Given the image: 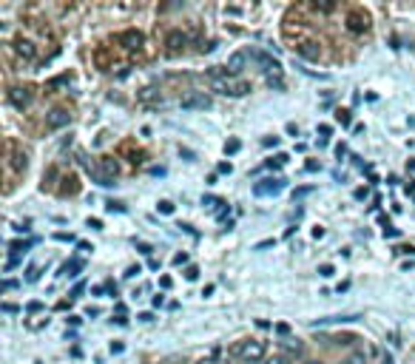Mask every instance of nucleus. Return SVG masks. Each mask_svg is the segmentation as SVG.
<instances>
[{
	"mask_svg": "<svg viewBox=\"0 0 415 364\" xmlns=\"http://www.w3.org/2000/svg\"><path fill=\"white\" fill-rule=\"evenodd\" d=\"M211 86H214V91L225 94V97H242V94H251V83L242 80V77H233V74H225V77H216V80H211Z\"/></svg>",
	"mask_w": 415,
	"mask_h": 364,
	"instance_id": "nucleus-1",
	"label": "nucleus"
},
{
	"mask_svg": "<svg viewBox=\"0 0 415 364\" xmlns=\"http://www.w3.org/2000/svg\"><path fill=\"white\" fill-rule=\"evenodd\" d=\"M231 353H233L236 358H242V361L253 364V361H259V358L265 356V341H256V339H251V341H239V344L233 347Z\"/></svg>",
	"mask_w": 415,
	"mask_h": 364,
	"instance_id": "nucleus-2",
	"label": "nucleus"
},
{
	"mask_svg": "<svg viewBox=\"0 0 415 364\" xmlns=\"http://www.w3.org/2000/svg\"><path fill=\"white\" fill-rule=\"evenodd\" d=\"M285 188H287V179L268 177V179H262V182L253 185V194H256V197H276V194H281Z\"/></svg>",
	"mask_w": 415,
	"mask_h": 364,
	"instance_id": "nucleus-3",
	"label": "nucleus"
},
{
	"mask_svg": "<svg viewBox=\"0 0 415 364\" xmlns=\"http://www.w3.org/2000/svg\"><path fill=\"white\" fill-rule=\"evenodd\" d=\"M347 26L350 31H367L370 29V17H367V12H361V9H353L347 17Z\"/></svg>",
	"mask_w": 415,
	"mask_h": 364,
	"instance_id": "nucleus-4",
	"label": "nucleus"
},
{
	"mask_svg": "<svg viewBox=\"0 0 415 364\" xmlns=\"http://www.w3.org/2000/svg\"><path fill=\"white\" fill-rule=\"evenodd\" d=\"M68 123H71V114H68L66 108H54V111L46 117V125H49V128H63V125H68Z\"/></svg>",
	"mask_w": 415,
	"mask_h": 364,
	"instance_id": "nucleus-5",
	"label": "nucleus"
},
{
	"mask_svg": "<svg viewBox=\"0 0 415 364\" xmlns=\"http://www.w3.org/2000/svg\"><path fill=\"white\" fill-rule=\"evenodd\" d=\"M9 103L14 105V108H26V105L31 103V91L29 88H12V91H9Z\"/></svg>",
	"mask_w": 415,
	"mask_h": 364,
	"instance_id": "nucleus-6",
	"label": "nucleus"
},
{
	"mask_svg": "<svg viewBox=\"0 0 415 364\" xmlns=\"http://www.w3.org/2000/svg\"><path fill=\"white\" fill-rule=\"evenodd\" d=\"M359 319H364V316H361V313H342V316H324V319L313 321V327H318V324H342V321H359Z\"/></svg>",
	"mask_w": 415,
	"mask_h": 364,
	"instance_id": "nucleus-7",
	"label": "nucleus"
},
{
	"mask_svg": "<svg viewBox=\"0 0 415 364\" xmlns=\"http://www.w3.org/2000/svg\"><path fill=\"white\" fill-rule=\"evenodd\" d=\"M86 267V262L83 259H68V262H63V267H60V276H68V279H74V276H80V271Z\"/></svg>",
	"mask_w": 415,
	"mask_h": 364,
	"instance_id": "nucleus-8",
	"label": "nucleus"
},
{
	"mask_svg": "<svg viewBox=\"0 0 415 364\" xmlns=\"http://www.w3.org/2000/svg\"><path fill=\"white\" fill-rule=\"evenodd\" d=\"M185 43H188V37H185L182 31H171V34H168V40H165V46H168V51H171V54L182 51Z\"/></svg>",
	"mask_w": 415,
	"mask_h": 364,
	"instance_id": "nucleus-9",
	"label": "nucleus"
},
{
	"mask_svg": "<svg viewBox=\"0 0 415 364\" xmlns=\"http://www.w3.org/2000/svg\"><path fill=\"white\" fill-rule=\"evenodd\" d=\"M244 63H248V54H244V51H236V54L228 60V74L239 77L242 74V68H244Z\"/></svg>",
	"mask_w": 415,
	"mask_h": 364,
	"instance_id": "nucleus-10",
	"label": "nucleus"
},
{
	"mask_svg": "<svg viewBox=\"0 0 415 364\" xmlns=\"http://www.w3.org/2000/svg\"><path fill=\"white\" fill-rule=\"evenodd\" d=\"M182 108H211V100L205 94H191V97H182Z\"/></svg>",
	"mask_w": 415,
	"mask_h": 364,
	"instance_id": "nucleus-11",
	"label": "nucleus"
},
{
	"mask_svg": "<svg viewBox=\"0 0 415 364\" xmlns=\"http://www.w3.org/2000/svg\"><path fill=\"white\" fill-rule=\"evenodd\" d=\"M117 40H120V43H128V49H140V46H142V34H140V31H122Z\"/></svg>",
	"mask_w": 415,
	"mask_h": 364,
	"instance_id": "nucleus-12",
	"label": "nucleus"
},
{
	"mask_svg": "<svg viewBox=\"0 0 415 364\" xmlns=\"http://www.w3.org/2000/svg\"><path fill=\"white\" fill-rule=\"evenodd\" d=\"M37 239H26V242H12V245H9V251H12V256H26V253H29V247L34 245Z\"/></svg>",
	"mask_w": 415,
	"mask_h": 364,
	"instance_id": "nucleus-13",
	"label": "nucleus"
},
{
	"mask_svg": "<svg viewBox=\"0 0 415 364\" xmlns=\"http://www.w3.org/2000/svg\"><path fill=\"white\" fill-rule=\"evenodd\" d=\"M14 51H17L20 57H26V60L34 57V46H31L29 40H17V43H14Z\"/></svg>",
	"mask_w": 415,
	"mask_h": 364,
	"instance_id": "nucleus-14",
	"label": "nucleus"
},
{
	"mask_svg": "<svg viewBox=\"0 0 415 364\" xmlns=\"http://www.w3.org/2000/svg\"><path fill=\"white\" fill-rule=\"evenodd\" d=\"M287 160H290L287 154H276V157H270V160H265V168H268V171H279L281 165H287Z\"/></svg>",
	"mask_w": 415,
	"mask_h": 364,
	"instance_id": "nucleus-15",
	"label": "nucleus"
},
{
	"mask_svg": "<svg viewBox=\"0 0 415 364\" xmlns=\"http://www.w3.org/2000/svg\"><path fill=\"white\" fill-rule=\"evenodd\" d=\"M222 353H225L222 347H214V350H211V356H208V358H202L199 364H225V361H222Z\"/></svg>",
	"mask_w": 415,
	"mask_h": 364,
	"instance_id": "nucleus-16",
	"label": "nucleus"
},
{
	"mask_svg": "<svg viewBox=\"0 0 415 364\" xmlns=\"http://www.w3.org/2000/svg\"><path fill=\"white\" fill-rule=\"evenodd\" d=\"M336 123L350 125V123H353V111H347V108H338V111H336Z\"/></svg>",
	"mask_w": 415,
	"mask_h": 364,
	"instance_id": "nucleus-17",
	"label": "nucleus"
},
{
	"mask_svg": "<svg viewBox=\"0 0 415 364\" xmlns=\"http://www.w3.org/2000/svg\"><path fill=\"white\" fill-rule=\"evenodd\" d=\"M202 205H205V208H216V210H219V205H225V199H219V197H202Z\"/></svg>",
	"mask_w": 415,
	"mask_h": 364,
	"instance_id": "nucleus-18",
	"label": "nucleus"
},
{
	"mask_svg": "<svg viewBox=\"0 0 415 364\" xmlns=\"http://www.w3.org/2000/svg\"><path fill=\"white\" fill-rule=\"evenodd\" d=\"M105 210H108V214H114V210H117V214H125V205H122V202H114V199H108V202H105Z\"/></svg>",
	"mask_w": 415,
	"mask_h": 364,
	"instance_id": "nucleus-19",
	"label": "nucleus"
},
{
	"mask_svg": "<svg viewBox=\"0 0 415 364\" xmlns=\"http://www.w3.org/2000/svg\"><path fill=\"white\" fill-rule=\"evenodd\" d=\"M185 279H188V282H196V279H199V267L188 265V267H185Z\"/></svg>",
	"mask_w": 415,
	"mask_h": 364,
	"instance_id": "nucleus-20",
	"label": "nucleus"
},
{
	"mask_svg": "<svg viewBox=\"0 0 415 364\" xmlns=\"http://www.w3.org/2000/svg\"><path fill=\"white\" fill-rule=\"evenodd\" d=\"M281 347L290 350V353H301V344H299V341H293V339H285V341H281Z\"/></svg>",
	"mask_w": 415,
	"mask_h": 364,
	"instance_id": "nucleus-21",
	"label": "nucleus"
},
{
	"mask_svg": "<svg viewBox=\"0 0 415 364\" xmlns=\"http://www.w3.org/2000/svg\"><path fill=\"white\" fill-rule=\"evenodd\" d=\"M239 148H242V142H239V140H228L225 142V154H236Z\"/></svg>",
	"mask_w": 415,
	"mask_h": 364,
	"instance_id": "nucleus-22",
	"label": "nucleus"
},
{
	"mask_svg": "<svg viewBox=\"0 0 415 364\" xmlns=\"http://www.w3.org/2000/svg\"><path fill=\"white\" fill-rule=\"evenodd\" d=\"M37 279H40V267L31 265L29 271H26V282H37Z\"/></svg>",
	"mask_w": 415,
	"mask_h": 364,
	"instance_id": "nucleus-23",
	"label": "nucleus"
},
{
	"mask_svg": "<svg viewBox=\"0 0 415 364\" xmlns=\"http://www.w3.org/2000/svg\"><path fill=\"white\" fill-rule=\"evenodd\" d=\"M395 253H398V256H415V247L412 245H398Z\"/></svg>",
	"mask_w": 415,
	"mask_h": 364,
	"instance_id": "nucleus-24",
	"label": "nucleus"
},
{
	"mask_svg": "<svg viewBox=\"0 0 415 364\" xmlns=\"http://www.w3.org/2000/svg\"><path fill=\"white\" fill-rule=\"evenodd\" d=\"M157 208H159V214H174V202H168V199H162Z\"/></svg>",
	"mask_w": 415,
	"mask_h": 364,
	"instance_id": "nucleus-25",
	"label": "nucleus"
},
{
	"mask_svg": "<svg viewBox=\"0 0 415 364\" xmlns=\"http://www.w3.org/2000/svg\"><path fill=\"white\" fill-rule=\"evenodd\" d=\"M333 273H336V267H333V265H318V276L327 279V276H333Z\"/></svg>",
	"mask_w": 415,
	"mask_h": 364,
	"instance_id": "nucleus-26",
	"label": "nucleus"
},
{
	"mask_svg": "<svg viewBox=\"0 0 415 364\" xmlns=\"http://www.w3.org/2000/svg\"><path fill=\"white\" fill-rule=\"evenodd\" d=\"M310 191H313L310 185H301V188H296V191H293V199H301V197H307V194H310Z\"/></svg>",
	"mask_w": 415,
	"mask_h": 364,
	"instance_id": "nucleus-27",
	"label": "nucleus"
},
{
	"mask_svg": "<svg viewBox=\"0 0 415 364\" xmlns=\"http://www.w3.org/2000/svg\"><path fill=\"white\" fill-rule=\"evenodd\" d=\"M137 251H140V253H145V256H151V253H154V247L148 245V242H137Z\"/></svg>",
	"mask_w": 415,
	"mask_h": 364,
	"instance_id": "nucleus-28",
	"label": "nucleus"
},
{
	"mask_svg": "<svg viewBox=\"0 0 415 364\" xmlns=\"http://www.w3.org/2000/svg\"><path fill=\"white\" fill-rule=\"evenodd\" d=\"M318 134H322V137H324V140H327V137H330V134H333V125H327V123H322V125H318Z\"/></svg>",
	"mask_w": 415,
	"mask_h": 364,
	"instance_id": "nucleus-29",
	"label": "nucleus"
},
{
	"mask_svg": "<svg viewBox=\"0 0 415 364\" xmlns=\"http://www.w3.org/2000/svg\"><path fill=\"white\" fill-rule=\"evenodd\" d=\"M83 290H86V282H77V284H74V290H71V299H80Z\"/></svg>",
	"mask_w": 415,
	"mask_h": 364,
	"instance_id": "nucleus-30",
	"label": "nucleus"
},
{
	"mask_svg": "<svg viewBox=\"0 0 415 364\" xmlns=\"http://www.w3.org/2000/svg\"><path fill=\"white\" fill-rule=\"evenodd\" d=\"M111 353H114V356H120L122 350H125V344H122V341H111V347H108Z\"/></svg>",
	"mask_w": 415,
	"mask_h": 364,
	"instance_id": "nucleus-31",
	"label": "nucleus"
},
{
	"mask_svg": "<svg viewBox=\"0 0 415 364\" xmlns=\"http://www.w3.org/2000/svg\"><path fill=\"white\" fill-rule=\"evenodd\" d=\"M307 171H310V174H316V171H322V162H316V160H307Z\"/></svg>",
	"mask_w": 415,
	"mask_h": 364,
	"instance_id": "nucleus-32",
	"label": "nucleus"
},
{
	"mask_svg": "<svg viewBox=\"0 0 415 364\" xmlns=\"http://www.w3.org/2000/svg\"><path fill=\"white\" fill-rule=\"evenodd\" d=\"M268 86L270 88H285V83H281V77H268Z\"/></svg>",
	"mask_w": 415,
	"mask_h": 364,
	"instance_id": "nucleus-33",
	"label": "nucleus"
},
{
	"mask_svg": "<svg viewBox=\"0 0 415 364\" xmlns=\"http://www.w3.org/2000/svg\"><path fill=\"white\" fill-rule=\"evenodd\" d=\"M137 273H142V267H140V265H131L128 271H125V279H134Z\"/></svg>",
	"mask_w": 415,
	"mask_h": 364,
	"instance_id": "nucleus-34",
	"label": "nucleus"
},
{
	"mask_svg": "<svg viewBox=\"0 0 415 364\" xmlns=\"http://www.w3.org/2000/svg\"><path fill=\"white\" fill-rule=\"evenodd\" d=\"M336 157H338V160L347 157V145H344V142H338V145H336Z\"/></svg>",
	"mask_w": 415,
	"mask_h": 364,
	"instance_id": "nucleus-35",
	"label": "nucleus"
},
{
	"mask_svg": "<svg viewBox=\"0 0 415 364\" xmlns=\"http://www.w3.org/2000/svg\"><path fill=\"white\" fill-rule=\"evenodd\" d=\"M174 265H188V253H177V256H174Z\"/></svg>",
	"mask_w": 415,
	"mask_h": 364,
	"instance_id": "nucleus-36",
	"label": "nucleus"
},
{
	"mask_svg": "<svg viewBox=\"0 0 415 364\" xmlns=\"http://www.w3.org/2000/svg\"><path fill=\"white\" fill-rule=\"evenodd\" d=\"M384 236H387V239H398V236H401V231H398V228H387Z\"/></svg>",
	"mask_w": 415,
	"mask_h": 364,
	"instance_id": "nucleus-37",
	"label": "nucleus"
},
{
	"mask_svg": "<svg viewBox=\"0 0 415 364\" xmlns=\"http://www.w3.org/2000/svg\"><path fill=\"white\" fill-rule=\"evenodd\" d=\"M262 145H265V148H270V145H279V137H265Z\"/></svg>",
	"mask_w": 415,
	"mask_h": 364,
	"instance_id": "nucleus-38",
	"label": "nucleus"
},
{
	"mask_svg": "<svg viewBox=\"0 0 415 364\" xmlns=\"http://www.w3.org/2000/svg\"><path fill=\"white\" fill-rule=\"evenodd\" d=\"M171 276H159V288H162V290H168V288H171Z\"/></svg>",
	"mask_w": 415,
	"mask_h": 364,
	"instance_id": "nucleus-39",
	"label": "nucleus"
},
{
	"mask_svg": "<svg viewBox=\"0 0 415 364\" xmlns=\"http://www.w3.org/2000/svg\"><path fill=\"white\" fill-rule=\"evenodd\" d=\"M276 333H279V336H290V324H276Z\"/></svg>",
	"mask_w": 415,
	"mask_h": 364,
	"instance_id": "nucleus-40",
	"label": "nucleus"
},
{
	"mask_svg": "<svg viewBox=\"0 0 415 364\" xmlns=\"http://www.w3.org/2000/svg\"><path fill=\"white\" fill-rule=\"evenodd\" d=\"M57 242H74V234H54Z\"/></svg>",
	"mask_w": 415,
	"mask_h": 364,
	"instance_id": "nucleus-41",
	"label": "nucleus"
},
{
	"mask_svg": "<svg viewBox=\"0 0 415 364\" xmlns=\"http://www.w3.org/2000/svg\"><path fill=\"white\" fill-rule=\"evenodd\" d=\"M77 251H83V253H91V251H94V245H88V242H77Z\"/></svg>",
	"mask_w": 415,
	"mask_h": 364,
	"instance_id": "nucleus-42",
	"label": "nucleus"
},
{
	"mask_svg": "<svg viewBox=\"0 0 415 364\" xmlns=\"http://www.w3.org/2000/svg\"><path fill=\"white\" fill-rule=\"evenodd\" d=\"M216 171H219V174H231L233 165H231V162H219V168H216Z\"/></svg>",
	"mask_w": 415,
	"mask_h": 364,
	"instance_id": "nucleus-43",
	"label": "nucleus"
},
{
	"mask_svg": "<svg viewBox=\"0 0 415 364\" xmlns=\"http://www.w3.org/2000/svg\"><path fill=\"white\" fill-rule=\"evenodd\" d=\"M88 228H91V231H103V222H100V219H88Z\"/></svg>",
	"mask_w": 415,
	"mask_h": 364,
	"instance_id": "nucleus-44",
	"label": "nucleus"
},
{
	"mask_svg": "<svg viewBox=\"0 0 415 364\" xmlns=\"http://www.w3.org/2000/svg\"><path fill=\"white\" fill-rule=\"evenodd\" d=\"M26 310H29V313H37V310H43V302H29Z\"/></svg>",
	"mask_w": 415,
	"mask_h": 364,
	"instance_id": "nucleus-45",
	"label": "nucleus"
},
{
	"mask_svg": "<svg viewBox=\"0 0 415 364\" xmlns=\"http://www.w3.org/2000/svg\"><path fill=\"white\" fill-rule=\"evenodd\" d=\"M270 364H290V356H276L270 358Z\"/></svg>",
	"mask_w": 415,
	"mask_h": 364,
	"instance_id": "nucleus-46",
	"label": "nucleus"
},
{
	"mask_svg": "<svg viewBox=\"0 0 415 364\" xmlns=\"http://www.w3.org/2000/svg\"><path fill=\"white\" fill-rule=\"evenodd\" d=\"M268 247H273V239H265V242H259V245H256V251H268Z\"/></svg>",
	"mask_w": 415,
	"mask_h": 364,
	"instance_id": "nucleus-47",
	"label": "nucleus"
},
{
	"mask_svg": "<svg viewBox=\"0 0 415 364\" xmlns=\"http://www.w3.org/2000/svg\"><path fill=\"white\" fill-rule=\"evenodd\" d=\"M162 302H165V296H162V293H157V296L151 299V304H154V308H162Z\"/></svg>",
	"mask_w": 415,
	"mask_h": 364,
	"instance_id": "nucleus-48",
	"label": "nucleus"
},
{
	"mask_svg": "<svg viewBox=\"0 0 415 364\" xmlns=\"http://www.w3.org/2000/svg\"><path fill=\"white\" fill-rule=\"evenodd\" d=\"M17 284H20V282H14V279H6V282H3V290H14Z\"/></svg>",
	"mask_w": 415,
	"mask_h": 364,
	"instance_id": "nucleus-49",
	"label": "nucleus"
},
{
	"mask_svg": "<svg viewBox=\"0 0 415 364\" xmlns=\"http://www.w3.org/2000/svg\"><path fill=\"white\" fill-rule=\"evenodd\" d=\"M86 316H91V319H97V316H100V308H91V304H88V308H86Z\"/></svg>",
	"mask_w": 415,
	"mask_h": 364,
	"instance_id": "nucleus-50",
	"label": "nucleus"
},
{
	"mask_svg": "<svg viewBox=\"0 0 415 364\" xmlns=\"http://www.w3.org/2000/svg\"><path fill=\"white\" fill-rule=\"evenodd\" d=\"M287 134H293V137H299V125H296V123H287Z\"/></svg>",
	"mask_w": 415,
	"mask_h": 364,
	"instance_id": "nucleus-51",
	"label": "nucleus"
},
{
	"mask_svg": "<svg viewBox=\"0 0 415 364\" xmlns=\"http://www.w3.org/2000/svg\"><path fill=\"white\" fill-rule=\"evenodd\" d=\"M17 310H20V308H17V304H9V302H6V304H3V313H17Z\"/></svg>",
	"mask_w": 415,
	"mask_h": 364,
	"instance_id": "nucleus-52",
	"label": "nucleus"
},
{
	"mask_svg": "<svg viewBox=\"0 0 415 364\" xmlns=\"http://www.w3.org/2000/svg\"><path fill=\"white\" fill-rule=\"evenodd\" d=\"M105 290H108L111 296H117V282H105Z\"/></svg>",
	"mask_w": 415,
	"mask_h": 364,
	"instance_id": "nucleus-53",
	"label": "nucleus"
},
{
	"mask_svg": "<svg viewBox=\"0 0 415 364\" xmlns=\"http://www.w3.org/2000/svg\"><path fill=\"white\" fill-rule=\"evenodd\" d=\"M111 321H114V324H120V327L128 324V319H125V316H117V319H111Z\"/></svg>",
	"mask_w": 415,
	"mask_h": 364,
	"instance_id": "nucleus-54",
	"label": "nucleus"
},
{
	"mask_svg": "<svg viewBox=\"0 0 415 364\" xmlns=\"http://www.w3.org/2000/svg\"><path fill=\"white\" fill-rule=\"evenodd\" d=\"M353 197H355V199H364V197H367V188H355Z\"/></svg>",
	"mask_w": 415,
	"mask_h": 364,
	"instance_id": "nucleus-55",
	"label": "nucleus"
},
{
	"mask_svg": "<svg viewBox=\"0 0 415 364\" xmlns=\"http://www.w3.org/2000/svg\"><path fill=\"white\" fill-rule=\"evenodd\" d=\"M137 319H140V321H154V313H140Z\"/></svg>",
	"mask_w": 415,
	"mask_h": 364,
	"instance_id": "nucleus-56",
	"label": "nucleus"
},
{
	"mask_svg": "<svg viewBox=\"0 0 415 364\" xmlns=\"http://www.w3.org/2000/svg\"><path fill=\"white\" fill-rule=\"evenodd\" d=\"M151 177H165V168H151Z\"/></svg>",
	"mask_w": 415,
	"mask_h": 364,
	"instance_id": "nucleus-57",
	"label": "nucleus"
},
{
	"mask_svg": "<svg viewBox=\"0 0 415 364\" xmlns=\"http://www.w3.org/2000/svg\"><path fill=\"white\" fill-rule=\"evenodd\" d=\"M324 236V228H313V239H322Z\"/></svg>",
	"mask_w": 415,
	"mask_h": 364,
	"instance_id": "nucleus-58",
	"label": "nucleus"
},
{
	"mask_svg": "<svg viewBox=\"0 0 415 364\" xmlns=\"http://www.w3.org/2000/svg\"><path fill=\"white\" fill-rule=\"evenodd\" d=\"M381 364H392V356H384V358H381Z\"/></svg>",
	"mask_w": 415,
	"mask_h": 364,
	"instance_id": "nucleus-59",
	"label": "nucleus"
},
{
	"mask_svg": "<svg viewBox=\"0 0 415 364\" xmlns=\"http://www.w3.org/2000/svg\"><path fill=\"white\" fill-rule=\"evenodd\" d=\"M310 364H316V361H310Z\"/></svg>",
	"mask_w": 415,
	"mask_h": 364,
	"instance_id": "nucleus-60",
	"label": "nucleus"
},
{
	"mask_svg": "<svg viewBox=\"0 0 415 364\" xmlns=\"http://www.w3.org/2000/svg\"><path fill=\"white\" fill-rule=\"evenodd\" d=\"M412 199H415V197H412Z\"/></svg>",
	"mask_w": 415,
	"mask_h": 364,
	"instance_id": "nucleus-61",
	"label": "nucleus"
}]
</instances>
